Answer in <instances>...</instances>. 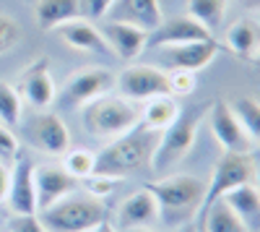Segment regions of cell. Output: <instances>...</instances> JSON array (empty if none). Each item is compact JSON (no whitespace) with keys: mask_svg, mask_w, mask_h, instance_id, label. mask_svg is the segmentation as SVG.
<instances>
[{"mask_svg":"<svg viewBox=\"0 0 260 232\" xmlns=\"http://www.w3.org/2000/svg\"><path fill=\"white\" fill-rule=\"evenodd\" d=\"M159 133L146 131L143 125H136L133 131H127L120 138H112L102 154H96V167L94 172L99 175H112V178H125L141 172L151 164V154H154Z\"/></svg>","mask_w":260,"mask_h":232,"instance_id":"6da1fadb","label":"cell"},{"mask_svg":"<svg viewBox=\"0 0 260 232\" xmlns=\"http://www.w3.org/2000/svg\"><path fill=\"white\" fill-rule=\"evenodd\" d=\"M208 107H211V102H201V104H192L190 110H180L177 120L172 123L167 131H161L159 138H156L154 154H151V164H148L151 170L164 172L190 154L195 138H198L201 123L208 115Z\"/></svg>","mask_w":260,"mask_h":232,"instance_id":"7a4b0ae2","label":"cell"},{"mask_svg":"<svg viewBox=\"0 0 260 232\" xmlns=\"http://www.w3.org/2000/svg\"><path fill=\"white\" fill-rule=\"evenodd\" d=\"M37 217L47 232H89L110 219V209L94 196H65L37 212Z\"/></svg>","mask_w":260,"mask_h":232,"instance_id":"3957f363","label":"cell"},{"mask_svg":"<svg viewBox=\"0 0 260 232\" xmlns=\"http://www.w3.org/2000/svg\"><path fill=\"white\" fill-rule=\"evenodd\" d=\"M83 125L96 138H120L141 125V107L125 97L104 94L83 104Z\"/></svg>","mask_w":260,"mask_h":232,"instance_id":"277c9868","label":"cell"},{"mask_svg":"<svg viewBox=\"0 0 260 232\" xmlns=\"http://www.w3.org/2000/svg\"><path fill=\"white\" fill-rule=\"evenodd\" d=\"M146 188L154 193L159 212L175 219H190L198 209H203L208 183H203L195 175H172V178L148 183Z\"/></svg>","mask_w":260,"mask_h":232,"instance_id":"5b68a950","label":"cell"},{"mask_svg":"<svg viewBox=\"0 0 260 232\" xmlns=\"http://www.w3.org/2000/svg\"><path fill=\"white\" fill-rule=\"evenodd\" d=\"M247 183H257V167L252 154H240V152H224L219 157V162L213 164V175L211 183L206 188V201L203 209L213 201H219L221 196H226L229 191Z\"/></svg>","mask_w":260,"mask_h":232,"instance_id":"8992f818","label":"cell"},{"mask_svg":"<svg viewBox=\"0 0 260 232\" xmlns=\"http://www.w3.org/2000/svg\"><path fill=\"white\" fill-rule=\"evenodd\" d=\"M18 94L26 104H31L34 110H45L55 102L57 86H55V78L50 73V60L47 57H34L29 66L21 71Z\"/></svg>","mask_w":260,"mask_h":232,"instance_id":"52a82bcc","label":"cell"},{"mask_svg":"<svg viewBox=\"0 0 260 232\" xmlns=\"http://www.w3.org/2000/svg\"><path fill=\"white\" fill-rule=\"evenodd\" d=\"M115 86L120 89V97L130 102H146L151 97H161L169 94V83L167 73L154 68V66H133L125 73L115 78Z\"/></svg>","mask_w":260,"mask_h":232,"instance_id":"ba28073f","label":"cell"},{"mask_svg":"<svg viewBox=\"0 0 260 232\" xmlns=\"http://www.w3.org/2000/svg\"><path fill=\"white\" fill-rule=\"evenodd\" d=\"M213 138L219 141V146L224 152H240V154H250L252 152V141L245 133V128L240 125L237 115L232 112V107L226 102H211L208 115H206Z\"/></svg>","mask_w":260,"mask_h":232,"instance_id":"9c48e42d","label":"cell"},{"mask_svg":"<svg viewBox=\"0 0 260 232\" xmlns=\"http://www.w3.org/2000/svg\"><path fill=\"white\" fill-rule=\"evenodd\" d=\"M115 73L107 68H86L73 73L65 81L62 89V102L65 104H89L115 89Z\"/></svg>","mask_w":260,"mask_h":232,"instance_id":"30bf717a","label":"cell"},{"mask_svg":"<svg viewBox=\"0 0 260 232\" xmlns=\"http://www.w3.org/2000/svg\"><path fill=\"white\" fill-rule=\"evenodd\" d=\"M6 204L11 214H37V193H34V164L26 154H18L11 167Z\"/></svg>","mask_w":260,"mask_h":232,"instance_id":"8fae6325","label":"cell"},{"mask_svg":"<svg viewBox=\"0 0 260 232\" xmlns=\"http://www.w3.org/2000/svg\"><path fill=\"white\" fill-rule=\"evenodd\" d=\"M201 39H216L208 29H203L192 16H175L167 18L148 34V47H177V45H187V42H201Z\"/></svg>","mask_w":260,"mask_h":232,"instance_id":"7c38bea8","label":"cell"},{"mask_svg":"<svg viewBox=\"0 0 260 232\" xmlns=\"http://www.w3.org/2000/svg\"><path fill=\"white\" fill-rule=\"evenodd\" d=\"M99 32L110 52H115L122 60H138L148 50V32L125 24V21H104Z\"/></svg>","mask_w":260,"mask_h":232,"instance_id":"4fadbf2b","label":"cell"},{"mask_svg":"<svg viewBox=\"0 0 260 232\" xmlns=\"http://www.w3.org/2000/svg\"><path fill=\"white\" fill-rule=\"evenodd\" d=\"M161 212H159V204L154 198V193L148 188H141L133 196H127L120 209H117V227L120 229H143V227H154L159 222Z\"/></svg>","mask_w":260,"mask_h":232,"instance_id":"5bb4252c","label":"cell"},{"mask_svg":"<svg viewBox=\"0 0 260 232\" xmlns=\"http://www.w3.org/2000/svg\"><path fill=\"white\" fill-rule=\"evenodd\" d=\"M76 178H71L62 167L45 164V167H34V193H37V212L57 204L60 198L71 196L76 188Z\"/></svg>","mask_w":260,"mask_h":232,"instance_id":"9a60e30c","label":"cell"},{"mask_svg":"<svg viewBox=\"0 0 260 232\" xmlns=\"http://www.w3.org/2000/svg\"><path fill=\"white\" fill-rule=\"evenodd\" d=\"M29 133H31V141L47 154H60L62 157L71 146L68 125H65L62 118L55 115V112H42L39 110L34 115V120L29 123Z\"/></svg>","mask_w":260,"mask_h":232,"instance_id":"2e32d148","label":"cell"},{"mask_svg":"<svg viewBox=\"0 0 260 232\" xmlns=\"http://www.w3.org/2000/svg\"><path fill=\"white\" fill-rule=\"evenodd\" d=\"M52 34L57 39H62L68 47L78 50V52H89V55H104V52H110V47H107L102 32L91 24V18L65 21V24H60V26L52 29Z\"/></svg>","mask_w":260,"mask_h":232,"instance_id":"e0dca14e","label":"cell"},{"mask_svg":"<svg viewBox=\"0 0 260 232\" xmlns=\"http://www.w3.org/2000/svg\"><path fill=\"white\" fill-rule=\"evenodd\" d=\"M107 16H110V21H125V24H133L148 34L164 21L159 0H115Z\"/></svg>","mask_w":260,"mask_h":232,"instance_id":"ac0fdd59","label":"cell"},{"mask_svg":"<svg viewBox=\"0 0 260 232\" xmlns=\"http://www.w3.org/2000/svg\"><path fill=\"white\" fill-rule=\"evenodd\" d=\"M219 50L221 47L216 39H201V42H187V45H177V47H167L164 60L172 68H185V71L198 73L216 60Z\"/></svg>","mask_w":260,"mask_h":232,"instance_id":"d6986e66","label":"cell"},{"mask_svg":"<svg viewBox=\"0 0 260 232\" xmlns=\"http://www.w3.org/2000/svg\"><path fill=\"white\" fill-rule=\"evenodd\" d=\"M34 18L45 32H52L65 21L86 18V8H83V0H37Z\"/></svg>","mask_w":260,"mask_h":232,"instance_id":"ffe728a7","label":"cell"},{"mask_svg":"<svg viewBox=\"0 0 260 232\" xmlns=\"http://www.w3.org/2000/svg\"><path fill=\"white\" fill-rule=\"evenodd\" d=\"M221 201L234 209V214L247 224L250 232H260V191H257V183H247V185L234 188L226 196H221Z\"/></svg>","mask_w":260,"mask_h":232,"instance_id":"44dd1931","label":"cell"},{"mask_svg":"<svg viewBox=\"0 0 260 232\" xmlns=\"http://www.w3.org/2000/svg\"><path fill=\"white\" fill-rule=\"evenodd\" d=\"M180 104L172 94H161V97H151L146 99L143 110H141V125L146 131H154V133H161L167 131L172 123L177 120L180 115Z\"/></svg>","mask_w":260,"mask_h":232,"instance_id":"7402d4cb","label":"cell"},{"mask_svg":"<svg viewBox=\"0 0 260 232\" xmlns=\"http://www.w3.org/2000/svg\"><path fill=\"white\" fill-rule=\"evenodd\" d=\"M203 232H250L247 224L234 214V209L226 206L221 198L213 201L203 209V222H201Z\"/></svg>","mask_w":260,"mask_h":232,"instance_id":"603a6c76","label":"cell"},{"mask_svg":"<svg viewBox=\"0 0 260 232\" xmlns=\"http://www.w3.org/2000/svg\"><path fill=\"white\" fill-rule=\"evenodd\" d=\"M226 47H229L237 57L252 60L255 50L260 47V42H257L255 26L250 24L247 18H240V21H234V24L229 26V32H226Z\"/></svg>","mask_w":260,"mask_h":232,"instance_id":"cb8c5ba5","label":"cell"},{"mask_svg":"<svg viewBox=\"0 0 260 232\" xmlns=\"http://www.w3.org/2000/svg\"><path fill=\"white\" fill-rule=\"evenodd\" d=\"M187 8H190V16L198 21L203 29H208L213 37L216 32L221 29L224 18H226V6L229 0H187Z\"/></svg>","mask_w":260,"mask_h":232,"instance_id":"d4e9b609","label":"cell"},{"mask_svg":"<svg viewBox=\"0 0 260 232\" xmlns=\"http://www.w3.org/2000/svg\"><path fill=\"white\" fill-rule=\"evenodd\" d=\"M229 107L237 115L240 125L245 128V133L250 136V141L260 143V102L252 99V97H240V99H234Z\"/></svg>","mask_w":260,"mask_h":232,"instance_id":"484cf974","label":"cell"},{"mask_svg":"<svg viewBox=\"0 0 260 232\" xmlns=\"http://www.w3.org/2000/svg\"><path fill=\"white\" fill-rule=\"evenodd\" d=\"M21 112H24V99H21L18 89L8 81H0V123L16 128L21 123Z\"/></svg>","mask_w":260,"mask_h":232,"instance_id":"4316f807","label":"cell"},{"mask_svg":"<svg viewBox=\"0 0 260 232\" xmlns=\"http://www.w3.org/2000/svg\"><path fill=\"white\" fill-rule=\"evenodd\" d=\"M94 167H96V154H91L89 149H68L62 154V170L76 180L89 178Z\"/></svg>","mask_w":260,"mask_h":232,"instance_id":"83f0119b","label":"cell"},{"mask_svg":"<svg viewBox=\"0 0 260 232\" xmlns=\"http://www.w3.org/2000/svg\"><path fill=\"white\" fill-rule=\"evenodd\" d=\"M167 83H169V94L172 97H187L195 92V73L185 71V68H172L167 73Z\"/></svg>","mask_w":260,"mask_h":232,"instance_id":"f1b7e54d","label":"cell"},{"mask_svg":"<svg viewBox=\"0 0 260 232\" xmlns=\"http://www.w3.org/2000/svg\"><path fill=\"white\" fill-rule=\"evenodd\" d=\"M86 188H89V196L104 201L107 196H112V191L117 188L120 178H112V175H99V172H91L89 178H83Z\"/></svg>","mask_w":260,"mask_h":232,"instance_id":"f546056e","label":"cell"},{"mask_svg":"<svg viewBox=\"0 0 260 232\" xmlns=\"http://www.w3.org/2000/svg\"><path fill=\"white\" fill-rule=\"evenodd\" d=\"M18 42H21V26H18V21L11 18V16H6V13H0V55L11 52Z\"/></svg>","mask_w":260,"mask_h":232,"instance_id":"4dcf8cb0","label":"cell"},{"mask_svg":"<svg viewBox=\"0 0 260 232\" xmlns=\"http://www.w3.org/2000/svg\"><path fill=\"white\" fill-rule=\"evenodd\" d=\"M6 229L8 232H47L37 214H8Z\"/></svg>","mask_w":260,"mask_h":232,"instance_id":"1f68e13d","label":"cell"},{"mask_svg":"<svg viewBox=\"0 0 260 232\" xmlns=\"http://www.w3.org/2000/svg\"><path fill=\"white\" fill-rule=\"evenodd\" d=\"M18 141L13 136V131L8 128V125L0 123V162L3 164H13L16 157H18Z\"/></svg>","mask_w":260,"mask_h":232,"instance_id":"d6a6232c","label":"cell"},{"mask_svg":"<svg viewBox=\"0 0 260 232\" xmlns=\"http://www.w3.org/2000/svg\"><path fill=\"white\" fill-rule=\"evenodd\" d=\"M112 3H115V0H83L86 18H91V21H96V18H104L107 13H110Z\"/></svg>","mask_w":260,"mask_h":232,"instance_id":"836d02e7","label":"cell"},{"mask_svg":"<svg viewBox=\"0 0 260 232\" xmlns=\"http://www.w3.org/2000/svg\"><path fill=\"white\" fill-rule=\"evenodd\" d=\"M8 180H11V170H8V164L0 162V201H6V193H8Z\"/></svg>","mask_w":260,"mask_h":232,"instance_id":"e575fe53","label":"cell"},{"mask_svg":"<svg viewBox=\"0 0 260 232\" xmlns=\"http://www.w3.org/2000/svg\"><path fill=\"white\" fill-rule=\"evenodd\" d=\"M89 232H117V227L110 222V219H107V222H102V224H96L94 229H89Z\"/></svg>","mask_w":260,"mask_h":232,"instance_id":"d590c367","label":"cell"},{"mask_svg":"<svg viewBox=\"0 0 260 232\" xmlns=\"http://www.w3.org/2000/svg\"><path fill=\"white\" fill-rule=\"evenodd\" d=\"M242 3H245L250 11H260V0H242Z\"/></svg>","mask_w":260,"mask_h":232,"instance_id":"8d00e7d4","label":"cell"},{"mask_svg":"<svg viewBox=\"0 0 260 232\" xmlns=\"http://www.w3.org/2000/svg\"><path fill=\"white\" fill-rule=\"evenodd\" d=\"M125 232H172V229H154V227H143V229H125Z\"/></svg>","mask_w":260,"mask_h":232,"instance_id":"74e56055","label":"cell"},{"mask_svg":"<svg viewBox=\"0 0 260 232\" xmlns=\"http://www.w3.org/2000/svg\"><path fill=\"white\" fill-rule=\"evenodd\" d=\"M8 219V209H6V204L0 201V222H6Z\"/></svg>","mask_w":260,"mask_h":232,"instance_id":"f35d334b","label":"cell"},{"mask_svg":"<svg viewBox=\"0 0 260 232\" xmlns=\"http://www.w3.org/2000/svg\"><path fill=\"white\" fill-rule=\"evenodd\" d=\"M252 63H257V66H260V47L255 50V55H252Z\"/></svg>","mask_w":260,"mask_h":232,"instance_id":"ab89813d","label":"cell"},{"mask_svg":"<svg viewBox=\"0 0 260 232\" xmlns=\"http://www.w3.org/2000/svg\"><path fill=\"white\" fill-rule=\"evenodd\" d=\"M177 232H198L195 227H182V229H177Z\"/></svg>","mask_w":260,"mask_h":232,"instance_id":"60d3db41","label":"cell"},{"mask_svg":"<svg viewBox=\"0 0 260 232\" xmlns=\"http://www.w3.org/2000/svg\"><path fill=\"white\" fill-rule=\"evenodd\" d=\"M198 232H203V229H201V227H198Z\"/></svg>","mask_w":260,"mask_h":232,"instance_id":"b9f144b4","label":"cell"},{"mask_svg":"<svg viewBox=\"0 0 260 232\" xmlns=\"http://www.w3.org/2000/svg\"><path fill=\"white\" fill-rule=\"evenodd\" d=\"M257 191H260V185H257Z\"/></svg>","mask_w":260,"mask_h":232,"instance_id":"7bdbcfd3","label":"cell"}]
</instances>
